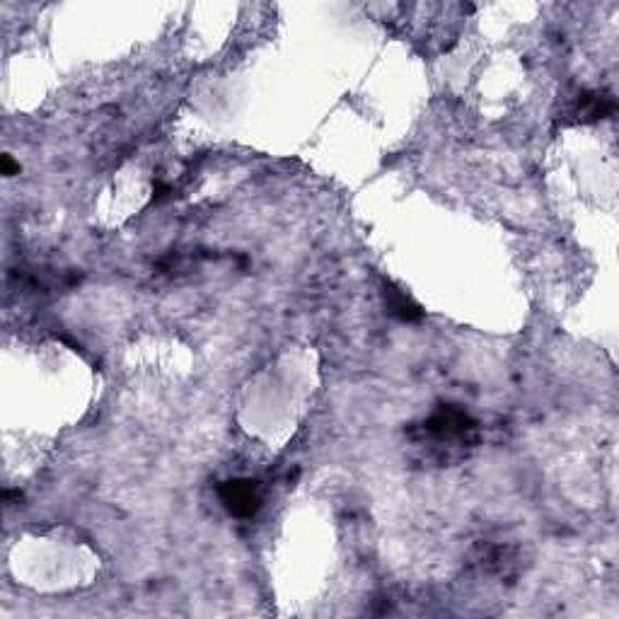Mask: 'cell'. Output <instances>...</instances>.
Here are the masks:
<instances>
[{
	"label": "cell",
	"instance_id": "1",
	"mask_svg": "<svg viewBox=\"0 0 619 619\" xmlns=\"http://www.w3.org/2000/svg\"><path fill=\"white\" fill-rule=\"evenodd\" d=\"M406 440L414 458L426 464H458L480 446L482 428L468 409L460 404H440L422 422L406 428Z\"/></svg>",
	"mask_w": 619,
	"mask_h": 619
},
{
	"label": "cell",
	"instance_id": "5",
	"mask_svg": "<svg viewBox=\"0 0 619 619\" xmlns=\"http://www.w3.org/2000/svg\"><path fill=\"white\" fill-rule=\"evenodd\" d=\"M385 301H387V310L402 323H418L424 317L422 305H416L412 298L406 293H402L400 289H395L392 283H385Z\"/></svg>",
	"mask_w": 619,
	"mask_h": 619
},
{
	"label": "cell",
	"instance_id": "3",
	"mask_svg": "<svg viewBox=\"0 0 619 619\" xmlns=\"http://www.w3.org/2000/svg\"><path fill=\"white\" fill-rule=\"evenodd\" d=\"M218 499L235 518H254L264 506V486L257 480H228L218 486Z\"/></svg>",
	"mask_w": 619,
	"mask_h": 619
},
{
	"label": "cell",
	"instance_id": "4",
	"mask_svg": "<svg viewBox=\"0 0 619 619\" xmlns=\"http://www.w3.org/2000/svg\"><path fill=\"white\" fill-rule=\"evenodd\" d=\"M615 112V97L598 90L581 93L576 97V102L571 107V117L581 121V124H588V121H598L610 117Z\"/></svg>",
	"mask_w": 619,
	"mask_h": 619
},
{
	"label": "cell",
	"instance_id": "2",
	"mask_svg": "<svg viewBox=\"0 0 619 619\" xmlns=\"http://www.w3.org/2000/svg\"><path fill=\"white\" fill-rule=\"evenodd\" d=\"M470 567L482 576L515 581L523 571V551L513 542L503 539H480L470 549Z\"/></svg>",
	"mask_w": 619,
	"mask_h": 619
}]
</instances>
